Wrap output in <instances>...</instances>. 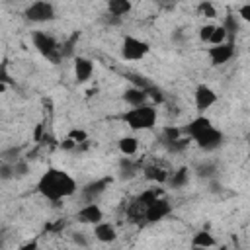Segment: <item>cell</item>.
Masks as SVG:
<instances>
[{
	"mask_svg": "<svg viewBox=\"0 0 250 250\" xmlns=\"http://www.w3.org/2000/svg\"><path fill=\"white\" fill-rule=\"evenodd\" d=\"M37 191L51 199V201H59L62 197H68L76 191V182L70 174H66L64 170L59 168H49L37 182Z\"/></svg>",
	"mask_w": 250,
	"mask_h": 250,
	"instance_id": "obj_1",
	"label": "cell"
},
{
	"mask_svg": "<svg viewBox=\"0 0 250 250\" xmlns=\"http://www.w3.org/2000/svg\"><path fill=\"white\" fill-rule=\"evenodd\" d=\"M123 121L135 129V131H143V129H150L154 123H156V109L152 105H137L133 109H129L125 115H123Z\"/></svg>",
	"mask_w": 250,
	"mask_h": 250,
	"instance_id": "obj_2",
	"label": "cell"
},
{
	"mask_svg": "<svg viewBox=\"0 0 250 250\" xmlns=\"http://www.w3.org/2000/svg\"><path fill=\"white\" fill-rule=\"evenodd\" d=\"M31 39H33V47H35L47 61H51L53 64H57V62L62 59L61 47H59V43H57L51 35H47V33H43V31H35Z\"/></svg>",
	"mask_w": 250,
	"mask_h": 250,
	"instance_id": "obj_3",
	"label": "cell"
},
{
	"mask_svg": "<svg viewBox=\"0 0 250 250\" xmlns=\"http://www.w3.org/2000/svg\"><path fill=\"white\" fill-rule=\"evenodd\" d=\"M25 18L29 21H35V23H45V21L55 20V8L47 0H37L25 8Z\"/></svg>",
	"mask_w": 250,
	"mask_h": 250,
	"instance_id": "obj_4",
	"label": "cell"
},
{
	"mask_svg": "<svg viewBox=\"0 0 250 250\" xmlns=\"http://www.w3.org/2000/svg\"><path fill=\"white\" fill-rule=\"evenodd\" d=\"M148 51H150L148 43L146 41H141V39H137L133 35H127L123 39V43H121V57L127 59V61H139Z\"/></svg>",
	"mask_w": 250,
	"mask_h": 250,
	"instance_id": "obj_5",
	"label": "cell"
},
{
	"mask_svg": "<svg viewBox=\"0 0 250 250\" xmlns=\"http://www.w3.org/2000/svg\"><path fill=\"white\" fill-rule=\"evenodd\" d=\"M158 197V193L156 191H145L143 195H139L133 203H131V207L127 209V215H129V219L133 221V223H139L141 219H146V211H148V205L154 201Z\"/></svg>",
	"mask_w": 250,
	"mask_h": 250,
	"instance_id": "obj_6",
	"label": "cell"
},
{
	"mask_svg": "<svg viewBox=\"0 0 250 250\" xmlns=\"http://www.w3.org/2000/svg\"><path fill=\"white\" fill-rule=\"evenodd\" d=\"M193 141L197 143L199 148H203V150H213V148H217V146L221 145V141H223V133L211 125V127L203 129L201 133H197V135L193 137Z\"/></svg>",
	"mask_w": 250,
	"mask_h": 250,
	"instance_id": "obj_7",
	"label": "cell"
},
{
	"mask_svg": "<svg viewBox=\"0 0 250 250\" xmlns=\"http://www.w3.org/2000/svg\"><path fill=\"white\" fill-rule=\"evenodd\" d=\"M207 55H209V59H211V64H225L227 61H230L232 59V55H234V45L232 43H219V45H213V47H209V51H207Z\"/></svg>",
	"mask_w": 250,
	"mask_h": 250,
	"instance_id": "obj_8",
	"label": "cell"
},
{
	"mask_svg": "<svg viewBox=\"0 0 250 250\" xmlns=\"http://www.w3.org/2000/svg\"><path fill=\"white\" fill-rule=\"evenodd\" d=\"M215 102H217V94H215V90H211L207 84H199V86L195 88V107H197L199 111L209 109Z\"/></svg>",
	"mask_w": 250,
	"mask_h": 250,
	"instance_id": "obj_9",
	"label": "cell"
},
{
	"mask_svg": "<svg viewBox=\"0 0 250 250\" xmlns=\"http://www.w3.org/2000/svg\"><path fill=\"white\" fill-rule=\"evenodd\" d=\"M111 184V178H102V180H96V182H90L84 189H82V197L90 203V201H96L104 191L105 188Z\"/></svg>",
	"mask_w": 250,
	"mask_h": 250,
	"instance_id": "obj_10",
	"label": "cell"
},
{
	"mask_svg": "<svg viewBox=\"0 0 250 250\" xmlns=\"http://www.w3.org/2000/svg\"><path fill=\"white\" fill-rule=\"evenodd\" d=\"M170 213V203L166 199H160L156 197L150 205H148V211H146V221L148 223H156L160 219H164L166 215Z\"/></svg>",
	"mask_w": 250,
	"mask_h": 250,
	"instance_id": "obj_11",
	"label": "cell"
},
{
	"mask_svg": "<svg viewBox=\"0 0 250 250\" xmlns=\"http://www.w3.org/2000/svg\"><path fill=\"white\" fill-rule=\"evenodd\" d=\"M102 219H104V213H102V209L96 205V201L86 203V205L78 211V221H82V223L96 225V223H100Z\"/></svg>",
	"mask_w": 250,
	"mask_h": 250,
	"instance_id": "obj_12",
	"label": "cell"
},
{
	"mask_svg": "<svg viewBox=\"0 0 250 250\" xmlns=\"http://www.w3.org/2000/svg\"><path fill=\"white\" fill-rule=\"evenodd\" d=\"M92 72H94V64H92L90 59H86V57H76L74 59V78H76V82L90 80Z\"/></svg>",
	"mask_w": 250,
	"mask_h": 250,
	"instance_id": "obj_13",
	"label": "cell"
},
{
	"mask_svg": "<svg viewBox=\"0 0 250 250\" xmlns=\"http://www.w3.org/2000/svg\"><path fill=\"white\" fill-rule=\"evenodd\" d=\"M94 236L100 240V242H113L117 238V232H115V227L109 225V223H96L94 227Z\"/></svg>",
	"mask_w": 250,
	"mask_h": 250,
	"instance_id": "obj_14",
	"label": "cell"
},
{
	"mask_svg": "<svg viewBox=\"0 0 250 250\" xmlns=\"http://www.w3.org/2000/svg\"><path fill=\"white\" fill-rule=\"evenodd\" d=\"M146 92L143 90V88H139V86H135V88H127L125 90V94H123V100L129 104V105H133V107H137V105H143L145 102H146Z\"/></svg>",
	"mask_w": 250,
	"mask_h": 250,
	"instance_id": "obj_15",
	"label": "cell"
},
{
	"mask_svg": "<svg viewBox=\"0 0 250 250\" xmlns=\"http://www.w3.org/2000/svg\"><path fill=\"white\" fill-rule=\"evenodd\" d=\"M145 178L146 180H150V182H158V184H162V182H168V172L162 168V166H156V164H150V166H146L145 170Z\"/></svg>",
	"mask_w": 250,
	"mask_h": 250,
	"instance_id": "obj_16",
	"label": "cell"
},
{
	"mask_svg": "<svg viewBox=\"0 0 250 250\" xmlns=\"http://www.w3.org/2000/svg\"><path fill=\"white\" fill-rule=\"evenodd\" d=\"M107 10L111 16H125L131 12V0H107Z\"/></svg>",
	"mask_w": 250,
	"mask_h": 250,
	"instance_id": "obj_17",
	"label": "cell"
},
{
	"mask_svg": "<svg viewBox=\"0 0 250 250\" xmlns=\"http://www.w3.org/2000/svg\"><path fill=\"white\" fill-rule=\"evenodd\" d=\"M211 125H213V123H211V121H209L207 117L199 115V117H195L193 121H189V125L186 127V133H188V135H189V137L193 139V137H195L197 133H201L203 129H207V127H211Z\"/></svg>",
	"mask_w": 250,
	"mask_h": 250,
	"instance_id": "obj_18",
	"label": "cell"
},
{
	"mask_svg": "<svg viewBox=\"0 0 250 250\" xmlns=\"http://www.w3.org/2000/svg\"><path fill=\"white\" fill-rule=\"evenodd\" d=\"M188 180H189V170H188V168H180V170H176V172L168 178V182H170L172 188H184V186L188 184Z\"/></svg>",
	"mask_w": 250,
	"mask_h": 250,
	"instance_id": "obj_19",
	"label": "cell"
},
{
	"mask_svg": "<svg viewBox=\"0 0 250 250\" xmlns=\"http://www.w3.org/2000/svg\"><path fill=\"white\" fill-rule=\"evenodd\" d=\"M191 246L193 248H209V246H215V240L209 232H197L191 240Z\"/></svg>",
	"mask_w": 250,
	"mask_h": 250,
	"instance_id": "obj_20",
	"label": "cell"
},
{
	"mask_svg": "<svg viewBox=\"0 0 250 250\" xmlns=\"http://www.w3.org/2000/svg\"><path fill=\"white\" fill-rule=\"evenodd\" d=\"M137 146H139V143H137V139L135 137H123V139H119V150L123 152V154H135L137 152Z\"/></svg>",
	"mask_w": 250,
	"mask_h": 250,
	"instance_id": "obj_21",
	"label": "cell"
},
{
	"mask_svg": "<svg viewBox=\"0 0 250 250\" xmlns=\"http://www.w3.org/2000/svg\"><path fill=\"white\" fill-rule=\"evenodd\" d=\"M119 170H121V178H133L135 172H137V166L129 160V158H123L119 162Z\"/></svg>",
	"mask_w": 250,
	"mask_h": 250,
	"instance_id": "obj_22",
	"label": "cell"
},
{
	"mask_svg": "<svg viewBox=\"0 0 250 250\" xmlns=\"http://www.w3.org/2000/svg\"><path fill=\"white\" fill-rule=\"evenodd\" d=\"M227 35H229V33H227V29H225V25H219V27H215V29H213L209 43H211V45H219V43H225Z\"/></svg>",
	"mask_w": 250,
	"mask_h": 250,
	"instance_id": "obj_23",
	"label": "cell"
},
{
	"mask_svg": "<svg viewBox=\"0 0 250 250\" xmlns=\"http://www.w3.org/2000/svg\"><path fill=\"white\" fill-rule=\"evenodd\" d=\"M223 25H225V29H227V33H229V35H234V33L238 31V21L234 20V16H232V14H229V16L225 18V23H223Z\"/></svg>",
	"mask_w": 250,
	"mask_h": 250,
	"instance_id": "obj_24",
	"label": "cell"
},
{
	"mask_svg": "<svg viewBox=\"0 0 250 250\" xmlns=\"http://www.w3.org/2000/svg\"><path fill=\"white\" fill-rule=\"evenodd\" d=\"M76 39H78V33H74L62 47H61V53H62V57H70L72 55V51H74V43H76Z\"/></svg>",
	"mask_w": 250,
	"mask_h": 250,
	"instance_id": "obj_25",
	"label": "cell"
},
{
	"mask_svg": "<svg viewBox=\"0 0 250 250\" xmlns=\"http://www.w3.org/2000/svg\"><path fill=\"white\" fill-rule=\"evenodd\" d=\"M188 145V139H176V141H170V143H166V146H168V150H172V152H178V150H182L184 146Z\"/></svg>",
	"mask_w": 250,
	"mask_h": 250,
	"instance_id": "obj_26",
	"label": "cell"
},
{
	"mask_svg": "<svg viewBox=\"0 0 250 250\" xmlns=\"http://www.w3.org/2000/svg\"><path fill=\"white\" fill-rule=\"evenodd\" d=\"M180 139V129L176 127H166L164 129V143H170V141H176Z\"/></svg>",
	"mask_w": 250,
	"mask_h": 250,
	"instance_id": "obj_27",
	"label": "cell"
},
{
	"mask_svg": "<svg viewBox=\"0 0 250 250\" xmlns=\"http://www.w3.org/2000/svg\"><path fill=\"white\" fill-rule=\"evenodd\" d=\"M68 137L78 145V143H84L86 139H88V135H86V131H82V129H72L70 133H68Z\"/></svg>",
	"mask_w": 250,
	"mask_h": 250,
	"instance_id": "obj_28",
	"label": "cell"
},
{
	"mask_svg": "<svg viewBox=\"0 0 250 250\" xmlns=\"http://www.w3.org/2000/svg\"><path fill=\"white\" fill-rule=\"evenodd\" d=\"M199 12L205 16V18H215V8H213V4L211 2H201V6H199Z\"/></svg>",
	"mask_w": 250,
	"mask_h": 250,
	"instance_id": "obj_29",
	"label": "cell"
},
{
	"mask_svg": "<svg viewBox=\"0 0 250 250\" xmlns=\"http://www.w3.org/2000/svg\"><path fill=\"white\" fill-rule=\"evenodd\" d=\"M215 172V166L209 164V162H203V164H197V174L199 176H213Z\"/></svg>",
	"mask_w": 250,
	"mask_h": 250,
	"instance_id": "obj_30",
	"label": "cell"
},
{
	"mask_svg": "<svg viewBox=\"0 0 250 250\" xmlns=\"http://www.w3.org/2000/svg\"><path fill=\"white\" fill-rule=\"evenodd\" d=\"M145 92H146V96H150L154 102H162V94H160V90H158V88H154L152 84H150V86H146V88H145Z\"/></svg>",
	"mask_w": 250,
	"mask_h": 250,
	"instance_id": "obj_31",
	"label": "cell"
},
{
	"mask_svg": "<svg viewBox=\"0 0 250 250\" xmlns=\"http://www.w3.org/2000/svg\"><path fill=\"white\" fill-rule=\"evenodd\" d=\"M213 29H215V25H203V27L199 29V37H201L203 41H209V39H211Z\"/></svg>",
	"mask_w": 250,
	"mask_h": 250,
	"instance_id": "obj_32",
	"label": "cell"
},
{
	"mask_svg": "<svg viewBox=\"0 0 250 250\" xmlns=\"http://www.w3.org/2000/svg\"><path fill=\"white\" fill-rule=\"evenodd\" d=\"M25 172H27V164L25 162H14V174L23 176Z\"/></svg>",
	"mask_w": 250,
	"mask_h": 250,
	"instance_id": "obj_33",
	"label": "cell"
},
{
	"mask_svg": "<svg viewBox=\"0 0 250 250\" xmlns=\"http://www.w3.org/2000/svg\"><path fill=\"white\" fill-rule=\"evenodd\" d=\"M238 16L244 20V21H250V4H246V6H242L240 10H238Z\"/></svg>",
	"mask_w": 250,
	"mask_h": 250,
	"instance_id": "obj_34",
	"label": "cell"
},
{
	"mask_svg": "<svg viewBox=\"0 0 250 250\" xmlns=\"http://www.w3.org/2000/svg\"><path fill=\"white\" fill-rule=\"evenodd\" d=\"M72 240H74L76 244H80V246H86V244H88V242H86V238H84L82 234H74V236H72Z\"/></svg>",
	"mask_w": 250,
	"mask_h": 250,
	"instance_id": "obj_35",
	"label": "cell"
},
{
	"mask_svg": "<svg viewBox=\"0 0 250 250\" xmlns=\"http://www.w3.org/2000/svg\"><path fill=\"white\" fill-rule=\"evenodd\" d=\"M41 131H43V125H37V129H35V141H41Z\"/></svg>",
	"mask_w": 250,
	"mask_h": 250,
	"instance_id": "obj_36",
	"label": "cell"
},
{
	"mask_svg": "<svg viewBox=\"0 0 250 250\" xmlns=\"http://www.w3.org/2000/svg\"><path fill=\"white\" fill-rule=\"evenodd\" d=\"M27 248H31V250H33V248H37V242H27V244H23V246H21V250H27Z\"/></svg>",
	"mask_w": 250,
	"mask_h": 250,
	"instance_id": "obj_37",
	"label": "cell"
},
{
	"mask_svg": "<svg viewBox=\"0 0 250 250\" xmlns=\"http://www.w3.org/2000/svg\"><path fill=\"white\" fill-rule=\"evenodd\" d=\"M248 143H250V135H248Z\"/></svg>",
	"mask_w": 250,
	"mask_h": 250,
	"instance_id": "obj_38",
	"label": "cell"
}]
</instances>
